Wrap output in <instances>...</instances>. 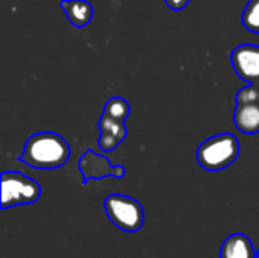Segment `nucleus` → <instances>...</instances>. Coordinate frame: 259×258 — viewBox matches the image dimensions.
I'll use <instances>...</instances> for the list:
<instances>
[{
    "instance_id": "obj_15",
    "label": "nucleus",
    "mask_w": 259,
    "mask_h": 258,
    "mask_svg": "<svg viewBox=\"0 0 259 258\" xmlns=\"http://www.w3.org/2000/svg\"><path fill=\"white\" fill-rule=\"evenodd\" d=\"M255 85H256V87H258V88H259V79H258V81H256V82H255Z\"/></svg>"
},
{
    "instance_id": "obj_11",
    "label": "nucleus",
    "mask_w": 259,
    "mask_h": 258,
    "mask_svg": "<svg viewBox=\"0 0 259 258\" xmlns=\"http://www.w3.org/2000/svg\"><path fill=\"white\" fill-rule=\"evenodd\" d=\"M103 114H106V116H109V117H112L115 120L124 122L127 119V116L131 114V105L123 97H111L105 103Z\"/></svg>"
},
{
    "instance_id": "obj_1",
    "label": "nucleus",
    "mask_w": 259,
    "mask_h": 258,
    "mask_svg": "<svg viewBox=\"0 0 259 258\" xmlns=\"http://www.w3.org/2000/svg\"><path fill=\"white\" fill-rule=\"evenodd\" d=\"M70 158L68 143L56 132L44 131L27 138L18 161L32 169L50 170L62 167Z\"/></svg>"
},
{
    "instance_id": "obj_6",
    "label": "nucleus",
    "mask_w": 259,
    "mask_h": 258,
    "mask_svg": "<svg viewBox=\"0 0 259 258\" xmlns=\"http://www.w3.org/2000/svg\"><path fill=\"white\" fill-rule=\"evenodd\" d=\"M79 170L82 173V182L87 184L91 179H103L108 176L121 179L126 175V170L123 166H114L111 161L103 157L96 154L94 151H87L80 160H79Z\"/></svg>"
},
{
    "instance_id": "obj_7",
    "label": "nucleus",
    "mask_w": 259,
    "mask_h": 258,
    "mask_svg": "<svg viewBox=\"0 0 259 258\" xmlns=\"http://www.w3.org/2000/svg\"><path fill=\"white\" fill-rule=\"evenodd\" d=\"M231 62L238 78L255 84L259 79V46L241 44L231 53Z\"/></svg>"
},
{
    "instance_id": "obj_8",
    "label": "nucleus",
    "mask_w": 259,
    "mask_h": 258,
    "mask_svg": "<svg viewBox=\"0 0 259 258\" xmlns=\"http://www.w3.org/2000/svg\"><path fill=\"white\" fill-rule=\"evenodd\" d=\"M99 131H100L99 148L103 152L115 151L117 146L127 137V128H126L124 122L115 120L106 114H102V117L99 120Z\"/></svg>"
},
{
    "instance_id": "obj_14",
    "label": "nucleus",
    "mask_w": 259,
    "mask_h": 258,
    "mask_svg": "<svg viewBox=\"0 0 259 258\" xmlns=\"http://www.w3.org/2000/svg\"><path fill=\"white\" fill-rule=\"evenodd\" d=\"M256 258H259V248L256 249Z\"/></svg>"
},
{
    "instance_id": "obj_2",
    "label": "nucleus",
    "mask_w": 259,
    "mask_h": 258,
    "mask_svg": "<svg viewBox=\"0 0 259 258\" xmlns=\"http://www.w3.org/2000/svg\"><path fill=\"white\" fill-rule=\"evenodd\" d=\"M240 141L231 132H222L206 138L197 148V163L208 172H220L237 161Z\"/></svg>"
},
{
    "instance_id": "obj_5",
    "label": "nucleus",
    "mask_w": 259,
    "mask_h": 258,
    "mask_svg": "<svg viewBox=\"0 0 259 258\" xmlns=\"http://www.w3.org/2000/svg\"><path fill=\"white\" fill-rule=\"evenodd\" d=\"M234 111L235 128L243 134L259 132V88L255 84L241 88L237 93Z\"/></svg>"
},
{
    "instance_id": "obj_13",
    "label": "nucleus",
    "mask_w": 259,
    "mask_h": 258,
    "mask_svg": "<svg viewBox=\"0 0 259 258\" xmlns=\"http://www.w3.org/2000/svg\"><path fill=\"white\" fill-rule=\"evenodd\" d=\"M164 2H165V5H167L170 9H173V11H182L184 8L188 6V3H190L191 0H164Z\"/></svg>"
},
{
    "instance_id": "obj_12",
    "label": "nucleus",
    "mask_w": 259,
    "mask_h": 258,
    "mask_svg": "<svg viewBox=\"0 0 259 258\" xmlns=\"http://www.w3.org/2000/svg\"><path fill=\"white\" fill-rule=\"evenodd\" d=\"M241 23L249 32L259 33V0H249L241 14Z\"/></svg>"
},
{
    "instance_id": "obj_3",
    "label": "nucleus",
    "mask_w": 259,
    "mask_h": 258,
    "mask_svg": "<svg viewBox=\"0 0 259 258\" xmlns=\"http://www.w3.org/2000/svg\"><path fill=\"white\" fill-rule=\"evenodd\" d=\"M41 198L39 184L20 173L3 172L2 173V210H8L18 205H29Z\"/></svg>"
},
{
    "instance_id": "obj_4",
    "label": "nucleus",
    "mask_w": 259,
    "mask_h": 258,
    "mask_svg": "<svg viewBox=\"0 0 259 258\" xmlns=\"http://www.w3.org/2000/svg\"><path fill=\"white\" fill-rule=\"evenodd\" d=\"M106 217L124 233H137L144 225V210L141 204L126 195H109L105 199Z\"/></svg>"
},
{
    "instance_id": "obj_10",
    "label": "nucleus",
    "mask_w": 259,
    "mask_h": 258,
    "mask_svg": "<svg viewBox=\"0 0 259 258\" xmlns=\"http://www.w3.org/2000/svg\"><path fill=\"white\" fill-rule=\"evenodd\" d=\"M220 258H256V252L250 239L246 234L237 233L223 242Z\"/></svg>"
},
{
    "instance_id": "obj_9",
    "label": "nucleus",
    "mask_w": 259,
    "mask_h": 258,
    "mask_svg": "<svg viewBox=\"0 0 259 258\" xmlns=\"http://www.w3.org/2000/svg\"><path fill=\"white\" fill-rule=\"evenodd\" d=\"M59 6L64 9L68 21L77 29L88 26L93 20L94 9L88 0H62Z\"/></svg>"
}]
</instances>
